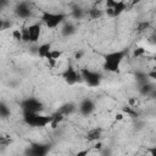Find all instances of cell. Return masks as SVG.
Segmentation results:
<instances>
[{"mask_svg":"<svg viewBox=\"0 0 156 156\" xmlns=\"http://www.w3.org/2000/svg\"><path fill=\"white\" fill-rule=\"evenodd\" d=\"M24 122L28 126L32 127H45L51 123L52 116H43L39 115L38 112H30V111H24Z\"/></svg>","mask_w":156,"mask_h":156,"instance_id":"1","label":"cell"},{"mask_svg":"<svg viewBox=\"0 0 156 156\" xmlns=\"http://www.w3.org/2000/svg\"><path fill=\"white\" fill-rule=\"evenodd\" d=\"M124 57V51H115L105 56L104 68L108 72H118L119 65Z\"/></svg>","mask_w":156,"mask_h":156,"instance_id":"2","label":"cell"},{"mask_svg":"<svg viewBox=\"0 0 156 156\" xmlns=\"http://www.w3.org/2000/svg\"><path fill=\"white\" fill-rule=\"evenodd\" d=\"M41 20L46 24V27L55 28L65 20V15H62V13H50L48 11H43Z\"/></svg>","mask_w":156,"mask_h":156,"instance_id":"3","label":"cell"},{"mask_svg":"<svg viewBox=\"0 0 156 156\" xmlns=\"http://www.w3.org/2000/svg\"><path fill=\"white\" fill-rule=\"evenodd\" d=\"M82 77L84 78V80L90 85V87H96L100 84V74L96 72H93L88 68H83L80 71Z\"/></svg>","mask_w":156,"mask_h":156,"instance_id":"4","label":"cell"},{"mask_svg":"<svg viewBox=\"0 0 156 156\" xmlns=\"http://www.w3.org/2000/svg\"><path fill=\"white\" fill-rule=\"evenodd\" d=\"M21 106L24 111H30V112H39L43 110L41 102H39L37 99H33V98H29V99H26L24 101H22Z\"/></svg>","mask_w":156,"mask_h":156,"instance_id":"5","label":"cell"},{"mask_svg":"<svg viewBox=\"0 0 156 156\" xmlns=\"http://www.w3.org/2000/svg\"><path fill=\"white\" fill-rule=\"evenodd\" d=\"M62 77L65 78V80L68 83V84H74L77 80H79V77L77 74V72L74 71V68L72 66H68L67 69L63 72Z\"/></svg>","mask_w":156,"mask_h":156,"instance_id":"6","label":"cell"},{"mask_svg":"<svg viewBox=\"0 0 156 156\" xmlns=\"http://www.w3.org/2000/svg\"><path fill=\"white\" fill-rule=\"evenodd\" d=\"M94 107H95V106H94L93 101L89 100V99H85V100L82 101V104H80V106H79V110H80L82 115L88 116V115H90V113L94 111Z\"/></svg>","mask_w":156,"mask_h":156,"instance_id":"7","label":"cell"},{"mask_svg":"<svg viewBox=\"0 0 156 156\" xmlns=\"http://www.w3.org/2000/svg\"><path fill=\"white\" fill-rule=\"evenodd\" d=\"M49 147L48 145H43V144H33L32 145V149L29 151V154L34 155V156H44L46 155Z\"/></svg>","mask_w":156,"mask_h":156,"instance_id":"8","label":"cell"},{"mask_svg":"<svg viewBox=\"0 0 156 156\" xmlns=\"http://www.w3.org/2000/svg\"><path fill=\"white\" fill-rule=\"evenodd\" d=\"M29 35H30V41L32 43H35L38 41L39 39V35H40V24L35 23V24H32L29 26Z\"/></svg>","mask_w":156,"mask_h":156,"instance_id":"9","label":"cell"},{"mask_svg":"<svg viewBox=\"0 0 156 156\" xmlns=\"http://www.w3.org/2000/svg\"><path fill=\"white\" fill-rule=\"evenodd\" d=\"M16 12H17V15L20 17H29L30 16V9L26 2L20 4L17 6V9H16Z\"/></svg>","mask_w":156,"mask_h":156,"instance_id":"10","label":"cell"},{"mask_svg":"<svg viewBox=\"0 0 156 156\" xmlns=\"http://www.w3.org/2000/svg\"><path fill=\"white\" fill-rule=\"evenodd\" d=\"M63 118H65V115H63L62 112L57 111L56 113H54V115H52V121H51V123H50L51 128H52V129H55V128L58 126V123L63 121Z\"/></svg>","mask_w":156,"mask_h":156,"instance_id":"11","label":"cell"},{"mask_svg":"<svg viewBox=\"0 0 156 156\" xmlns=\"http://www.w3.org/2000/svg\"><path fill=\"white\" fill-rule=\"evenodd\" d=\"M101 128H94V129H91V130H89L88 132V134H87V139L89 140V141H94V140H98L99 138H100V135H101Z\"/></svg>","mask_w":156,"mask_h":156,"instance_id":"12","label":"cell"},{"mask_svg":"<svg viewBox=\"0 0 156 156\" xmlns=\"http://www.w3.org/2000/svg\"><path fill=\"white\" fill-rule=\"evenodd\" d=\"M124 10H126V4H124V1H117L116 6L113 7V17L119 16Z\"/></svg>","mask_w":156,"mask_h":156,"instance_id":"13","label":"cell"},{"mask_svg":"<svg viewBox=\"0 0 156 156\" xmlns=\"http://www.w3.org/2000/svg\"><path fill=\"white\" fill-rule=\"evenodd\" d=\"M51 49V46H50V44H43V45H40L39 46V50H38V54H39V56L40 57H46L48 56V54L51 51L50 50Z\"/></svg>","mask_w":156,"mask_h":156,"instance_id":"14","label":"cell"},{"mask_svg":"<svg viewBox=\"0 0 156 156\" xmlns=\"http://www.w3.org/2000/svg\"><path fill=\"white\" fill-rule=\"evenodd\" d=\"M58 111L62 112L65 116H66V115H69V113H72V112L74 111V105H73V104H65V105H62V106L60 107Z\"/></svg>","mask_w":156,"mask_h":156,"instance_id":"15","label":"cell"},{"mask_svg":"<svg viewBox=\"0 0 156 156\" xmlns=\"http://www.w3.org/2000/svg\"><path fill=\"white\" fill-rule=\"evenodd\" d=\"M151 90H152V85L149 84V83H144V84L141 85V88H140V93H141L143 95H147Z\"/></svg>","mask_w":156,"mask_h":156,"instance_id":"16","label":"cell"},{"mask_svg":"<svg viewBox=\"0 0 156 156\" xmlns=\"http://www.w3.org/2000/svg\"><path fill=\"white\" fill-rule=\"evenodd\" d=\"M149 27H150V23H149V22H146V21H144V22H140V23L138 24V27H136V32L141 33V32L146 30Z\"/></svg>","mask_w":156,"mask_h":156,"instance_id":"17","label":"cell"},{"mask_svg":"<svg viewBox=\"0 0 156 156\" xmlns=\"http://www.w3.org/2000/svg\"><path fill=\"white\" fill-rule=\"evenodd\" d=\"M61 56V51L60 50H51L49 54H48V56L45 57V58H55V60H57L58 57Z\"/></svg>","mask_w":156,"mask_h":156,"instance_id":"18","label":"cell"},{"mask_svg":"<svg viewBox=\"0 0 156 156\" xmlns=\"http://www.w3.org/2000/svg\"><path fill=\"white\" fill-rule=\"evenodd\" d=\"M0 113H1V117H4V118H6L7 116H10V110L6 107V105L4 102L0 104Z\"/></svg>","mask_w":156,"mask_h":156,"instance_id":"19","label":"cell"},{"mask_svg":"<svg viewBox=\"0 0 156 156\" xmlns=\"http://www.w3.org/2000/svg\"><path fill=\"white\" fill-rule=\"evenodd\" d=\"M62 33H63V35H69V34L74 33V27L72 24H66L62 29Z\"/></svg>","mask_w":156,"mask_h":156,"instance_id":"20","label":"cell"},{"mask_svg":"<svg viewBox=\"0 0 156 156\" xmlns=\"http://www.w3.org/2000/svg\"><path fill=\"white\" fill-rule=\"evenodd\" d=\"M22 41H30V35H29V29L28 28L22 29Z\"/></svg>","mask_w":156,"mask_h":156,"instance_id":"21","label":"cell"},{"mask_svg":"<svg viewBox=\"0 0 156 156\" xmlns=\"http://www.w3.org/2000/svg\"><path fill=\"white\" fill-rule=\"evenodd\" d=\"M89 15H90V17L91 18H99L100 16H101V11L99 10V9H91L90 11H89Z\"/></svg>","mask_w":156,"mask_h":156,"instance_id":"22","label":"cell"},{"mask_svg":"<svg viewBox=\"0 0 156 156\" xmlns=\"http://www.w3.org/2000/svg\"><path fill=\"white\" fill-rule=\"evenodd\" d=\"M72 16H73L74 18H82V16H83V11H82V9H79V7L73 9V11H72Z\"/></svg>","mask_w":156,"mask_h":156,"instance_id":"23","label":"cell"},{"mask_svg":"<svg viewBox=\"0 0 156 156\" xmlns=\"http://www.w3.org/2000/svg\"><path fill=\"white\" fill-rule=\"evenodd\" d=\"M12 37H13L15 40L21 41V40H22V30H20V29H15V30L12 32Z\"/></svg>","mask_w":156,"mask_h":156,"instance_id":"24","label":"cell"},{"mask_svg":"<svg viewBox=\"0 0 156 156\" xmlns=\"http://www.w3.org/2000/svg\"><path fill=\"white\" fill-rule=\"evenodd\" d=\"M123 111L126 112V113H128L129 116H132V117H135V116H138V113H136V111H134L130 106H124L123 107Z\"/></svg>","mask_w":156,"mask_h":156,"instance_id":"25","label":"cell"},{"mask_svg":"<svg viewBox=\"0 0 156 156\" xmlns=\"http://www.w3.org/2000/svg\"><path fill=\"white\" fill-rule=\"evenodd\" d=\"M145 54V49L144 48H136L135 50H134V52H133V55L135 56V57H139V56H141V55H144Z\"/></svg>","mask_w":156,"mask_h":156,"instance_id":"26","label":"cell"},{"mask_svg":"<svg viewBox=\"0 0 156 156\" xmlns=\"http://www.w3.org/2000/svg\"><path fill=\"white\" fill-rule=\"evenodd\" d=\"M10 138H6V136H1L0 138V144L2 145V146H5V145H7V144H10Z\"/></svg>","mask_w":156,"mask_h":156,"instance_id":"27","label":"cell"},{"mask_svg":"<svg viewBox=\"0 0 156 156\" xmlns=\"http://www.w3.org/2000/svg\"><path fill=\"white\" fill-rule=\"evenodd\" d=\"M116 4H117V1H115V0H106V6H107V7L113 9V7L116 6Z\"/></svg>","mask_w":156,"mask_h":156,"instance_id":"28","label":"cell"},{"mask_svg":"<svg viewBox=\"0 0 156 156\" xmlns=\"http://www.w3.org/2000/svg\"><path fill=\"white\" fill-rule=\"evenodd\" d=\"M106 13H107L108 16L113 17V9H111V7H107V9H106Z\"/></svg>","mask_w":156,"mask_h":156,"instance_id":"29","label":"cell"},{"mask_svg":"<svg viewBox=\"0 0 156 156\" xmlns=\"http://www.w3.org/2000/svg\"><path fill=\"white\" fill-rule=\"evenodd\" d=\"M147 76H149L150 78H152V79H155V80H156V69H155V71H151Z\"/></svg>","mask_w":156,"mask_h":156,"instance_id":"30","label":"cell"},{"mask_svg":"<svg viewBox=\"0 0 156 156\" xmlns=\"http://www.w3.org/2000/svg\"><path fill=\"white\" fill-rule=\"evenodd\" d=\"M82 55H83V52H77V54H76V56H74V58H77V60H79V58L82 57Z\"/></svg>","mask_w":156,"mask_h":156,"instance_id":"31","label":"cell"},{"mask_svg":"<svg viewBox=\"0 0 156 156\" xmlns=\"http://www.w3.org/2000/svg\"><path fill=\"white\" fill-rule=\"evenodd\" d=\"M141 0H132V2H130V6H134V5H136L138 2H140Z\"/></svg>","mask_w":156,"mask_h":156,"instance_id":"32","label":"cell"},{"mask_svg":"<svg viewBox=\"0 0 156 156\" xmlns=\"http://www.w3.org/2000/svg\"><path fill=\"white\" fill-rule=\"evenodd\" d=\"M87 154H88V151H87V150H84V151H80V152H78L77 155H78V156H83V155H87Z\"/></svg>","mask_w":156,"mask_h":156,"instance_id":"33","label":"cell"},{"mask_svg":"<svg viewBox=\"0 0 156 156\" xmlns=\"http://www.w3.org/2000/svg\"><path fill=\"white\" fill-rule=\"evenodd\" d=\"M123 118V116L121 115V113H118V115H116V119H118V121H121Z\"/></svg>","mask_w":156,"mask_h":156,"instance_id":"34","label":"cell"},{"mask_svg":"<svg viewBox=\"0 0 156 156\" xmlns=\"http://www.w3.org/2000/svg\"><path fill=\"white\" fill-rule=\"evenodd\" d=\"M150 152H151V154H152L154 156H156V147H154V149H151V150H150Z\"/></svg>","mask_w":156,"mask_h":156,"instance_id":"35","label":"cell"},{"mask_svg":"<svg viewBox=\"0 0 156 156\" xmlns=\"http://www.w3.org/2000/svg\"><path fill=\"white\" fill-rule=\"evenodd\" d=\"M129 104H130V105L133 106V105L135 104V100H134V99H130V100H129Z\"/></svg>","mask_w":156,"mask_h":156,"instance_id":"36","label":"cell"},{"mask_svg":"<svg viewBox=\"0 0 156 156\" xmlns=\"http://www.w3.org/2000/svg\"><path fill=\"white\" fill-rule=\"evenodd\" d=\"M101 147V143H98L96 145H95V149H100Z\"/></svg>","mask_w":156,"mask_h":156,"instance_id":"37","label":"cell"},{"mask_svg":"<svg viewBox=\"0 0 156 156\" xmlns=\"http://www.w3.org/2000/svg\"><path fill=\"white\" fill-rule=\"evenodd\" d=\"M154 96H155V99H156V91H155V94H154Z\"/></svg>","mask_w":156,"mask_h":156,"instance_id":"38","label":"cell"},{"mask_svg":"<svg viewBox=\"0 0 156 156\" xmlns=\"http://www.w3.org/2000/svg\"><path fill=\"white\" fill-rule=\"evenodd\" d=\"M154 60H155V61H156V56H155V57H154Z\"/></svg>","mask_w":156,"mask_h":156,"instance_id":"39","label":"cell"},{"mask_svg":"<svg viewBox=\"0 0 156 156\" xmlns=\"http://www.w3.org/2000/svg\"><path fill=\"white\" fill-rule=\"evenodd\" d=\"M155 41H156V37H155Z\"/></svg>","mask_w":156,"mask_h":156,"instance_id":"40","label":"cell"}]
</instances>
